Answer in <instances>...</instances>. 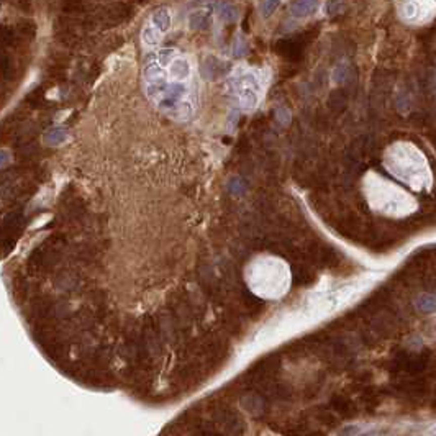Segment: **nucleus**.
Masks as SVG:
<instances>
[{
  "label": "nucleus",
  "instance_id": "f257e3e1",
  "mask_svg": "<svg viewBox=\"0 0 436 436\" xmlns=\"http://www.w3.org/2000/svg\"><path fill=\"white\" fill-rule=\"evenodd\" d=\"M143 89L156 109L176 122L196 115L199 85L193 64L176 48H158L144 56Z\"/></svg>",
  "mask_w": 436,
  "mask_h": 436
},
{
  "label": "nucleus",
  "instance_id": "f03ea898",
  "mask_svg": "<svg viewBox=\"0 0 436 436\" xmlns=\"http://www.w3.org/2000/svg\"><path fill=\"white\" fill-rule=\"evenodd\" d=\"M248 290L263 300H280L292 287V271L287 261L274 254H258L245 266Z\"/></svg>",
  "mask_w": 436,
  "mask_h": 436
},
{
  "label": "nucleus",
  "instance_id": "7ed1b4c3",
  "mask_svg": "<svg viewBox=\"0 0 436 436\" xmlns=\"http://www.w3.org/2000/svg\"><path fill=\"white\" fill-rule=\"evenodd\" d=\"M267 76L263 69L253 66H236L226 77L225 93L234 109L243 112L256 110L263 102Z\"/></svg>",
  "mask_w": 436,
  "mask_h": 436
},
{
  "label": "nucleus",
  "instance_id": "20e7f679",
  "mask_svg": "<svg viewBox=\"0 0 436 436\" xmlns=\"http://www.w3.org/2000/svg\"><path fill=\"white\" fill-rule=\"evenodd\" d=\"M171 28V13L167 9H158L146 22L141 31V43L146 48H154Z\"/></svg>",
  "mask_w": 436,
  "mask_h": 436
},
{
  "label": "nucleus",
  "instance_id": "39448f33",
  "mask_svg": "<svg viewBox=\"0 0 436 436\" xmlns=\"http://www.w3.org/2000/svg\"><path fill=\"white\" fill-rule=\"evenodd\" d=\"M430 363V353H413V351H400L392 361L394 372H402L408 377H417L426 369Z\"/></svg>",
  "mask_w": 436,
  "mask_h": 436
},
{
  "label": "nucleus",
  "instance_id": "423d86ee",
  "mask_svg": "<svg viewBox=\"0 0 436 436\" xmlns=\"http://www.w3.org/2000/svg\"><path fill=\"white\" fill-rule=\"evenodd\" d=\"M318 0H294L290 4V12L294 17H307L317 10Z\"/></svg>",
  "mask_w": 436,
  "mask_h": 436
},
{
  "label": "nucleus",
  "instance_id": "0eeeda50",
  "mask_svg": "<svg viewBox=\"0 0 436 436\" xmlns=\"http://www.w3.org/2000/svg\"><path fill=\"white\" fill-rule=\"evenodd\" d=\"M68 138V133H66L64 128H53L44 135V143L46 144H53V146H58L66 141Z\"/></svg>",
  "mask_w": 436,
  "mask_h": 436
},
{
  "label": "nucleus",
  "instance_id": "6e6552de",
  "mask_svg": "<svg viewBox=\"0 0 436 436\" xmlns=\"http://www.w3.org/2000/svg\"><path fill=\"white\" fill-rule=\"evenodd\" d=\"M280 0H261L259 10L263 13V17H271L274 12L279 9Z\"/></svg>",
  "mask_w": 436,
  "mask_h": 436
},
{
  "label": "nucleus",
  "instance_id": "1a4fd4ad",
  "mask_svg": "<svg viewBox=\"0 0 436 436\" xmlns=\"http://www.w3.org/2000/svg\"><path fill=\"white\" fill-rule=\"evenodd\" d=\"M436 308V299L434 295H423V297L420 299V310L421 312H433Z\"/></svg>",
  "mask_w": 436,
  "mask_h": 436
},
{
  "label": "nucleus",
  "instance_id": "9d476101",
  "mask_svg": "<svg viewBox=\"0 0 436 436\" xmlns=\"http://www.w3.org/2000/svg\"><path fill=\"white\" fill-rule=\"evenodd\" d=\"M246 50H248V46L245 44L243 38H241V36H238L236 39H234V46H233V55L236 56V58H239V56H243V55H245V53H246Z\"/></svg>",
  "mask_w": 436,
  "mask_h": 436
},
{
  "label": "nucleus",
  "instance_id": "9b49d317",
  "mask_svg": "<svg viewBox=\"0 0 436 436\" xmlns=\"http://www.w3.org/2000/svg\"><path fill=\"white\" fill-rule=\"evenodd\" d=\"M366 436H369V434H366Z\"/></svg>",
  "mask_w": 436,
  "mask_h": 436
}]
</instances>
